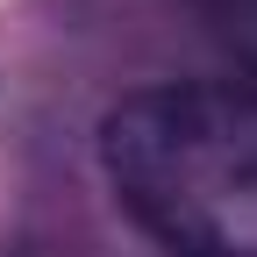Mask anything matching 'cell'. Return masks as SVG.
<instances>
[{
    "label": "cell",
    "mask_w": 257,
    "mask_h": 257,
    "mask_svg": "<svg viewBox=\"0 0 257 257\" xmlns=\"http://www.w3.org/2000/svg\"><path fill=\"white\" fill-rule=\"evenodd\" d=\"M100 172L172 257H257V86H143L100 121Z\"/></svg>",
    "instance_id": "cell-1"
},
{
    "label": "cell",
    "mask_w": 257,
    "mask_h": 257,
    "mask_svg": "<svg viewBox=\"0 0 257 257\" xmlns=\"http://www.w3.org/2000/svg\"><path fill=\"white\" fill-rule=\"evenodd\" d=\"M207 22H214L221 50L236 57V79L257 86V0H207Z\"/></svg>",
    "instance_id": "cell-2"
}]
</instances>
